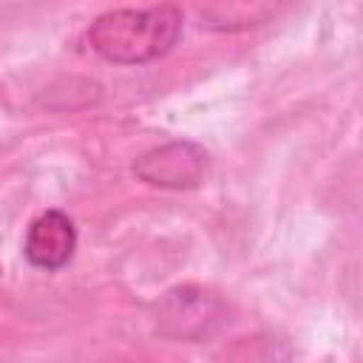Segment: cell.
<instances>
[{
  "mask_svg": "<svg viewBox=\"0 0 363 363\" xmlns=\"http://www.w3.org/2000/svg\"><path fill=\"white\" fill-rule=\"evenodd\" d=\"M77 241L79 235L71 216L51 207V210H43L37 218H31L23 238V255L34 269L57 272L74 258Z\"/></svg>",
  "mask_w": 363,
  "mask_h": 363,
  "instance_id": "cell-4",
  "label": "cell"
},
{
  "mask_svg": "<svg viewBox=\"0 0 363 363\" xmlns=\"http://www.w3.org/2000/svg\"><path fill=\"white\" fill-rule=\"evenodd\" d=\"M184 31V11L176 3L145 9H111L88 26L91 51L113 65H147L170 54Z\"/></svg>",
  "mask_w": 363,
  "mask_h": 363,
  "instance_id": "cell-1",
  "label": "cell"
},
{
  "mask_svg": "<svg viewBox=\"0 0 363 363\" xmlns=\"http://www.w3.org/2000/svg\"><path fill=\"white\" fill-rule=\"evenodd\" d=\"M230 320H233V306L221 295L199 284L170 286L153 303L156 332L170 340L201 343L218 335Z\"/></svg>",
  "mask_w": 363,
  "mask_h": 363,
  "instance_id": "cell-2",
  "label": "cell"
},
{
  "mask_svg": "<svg viewBox=\"0 0 363 363\" xmlns=\"http://www.w3.org/2000/svg\"><path fill=\"white\" fill-rule=\"evenodd\" d=\"M207 167L210 156L201 145L190 139H170L145 150L133 162V176L162 190H193L204 182Z\"/></svg>",
  "mask_w": 363,
  "mask_h": 363,
  "instance_id": "cell-3",
  "label": "cell"
}]
</instances>
